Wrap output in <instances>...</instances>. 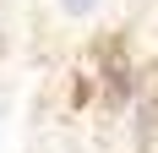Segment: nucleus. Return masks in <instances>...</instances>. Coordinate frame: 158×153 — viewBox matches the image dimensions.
<instances>
[{"label":"nucleus","instance_id":"nucleus-1","mask_svg":"<svg viewBox=\"0 0 158 153\" xmlns=\"http://www.w3.org/2000/svg\"><path fill=\"white\" fill-rule=\"evenodd\" d=\"M104 76H109V98H126V93H131V71H126V55H120V49L109 55Z\"/></svg>","mask_w":158,"mask_h":153},{"label":"nucleus","instance_id":"nucleus-2","mask_svg":"<svg viewBox=\"0 0 158 153\" xmlns=\"http://www.w3.org/2000/svg\"><path fill=\"white\" fill-rule=\"evenodd\" d=\"M87 6H93V0H65V11H87Z\"/></svg>","mask_w":158,"mask_h":153}]
</instances>
